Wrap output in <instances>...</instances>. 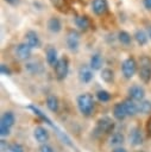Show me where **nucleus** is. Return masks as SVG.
Instances as JSON below:
<instances>
[{
	"label": "nucleus",
	"instance_id": "1",
	"mask_svg": "<svg viewBox=\"0 0 151 152\" xmlns=\"http://www.w3.org/2000/svg\"><path fill=\"white\" fill-rule=\"evenodd\" d=\"M76 102H77V108H78V110H80L83 115L88 116V115L92 114V112H93V109H94V104H95L94 97H93L92 94H89V93H83V94L78 95Z\"/></svg>",
	"mask_w": 151,
	"mask_h": 152
},
{
	"label": "nucleus",
	"instance_id": "2",
	"mask_svg": "<svg viewBox=\"0 0 151 152\" xmlns=\"http://www.w3.org/2000/svg\"><path fill=\"white\" fill-rule=\"evenodd\" d=\"M15 118L12 112H5L0 120V134L2 137H6L10 134L11 127L14 125Z\"/></svg>",
	"mask_w": 151,
	"mask_h": 152
},
{
	"label": "nucleus",
	"instance_id": "3",
	"mask_svg": "<svg viewBox=\"0 0 151 152\" xmlns=\"http://www.w3.org/2000/svg\"><path fill=\"white\" fill-rule=\"evenodd\" d=\"M139 78L144 82L147 83L151 80V59L146 56L140 58V65H139Z\"/></svg>",
	"mask_w": 151,
	"mask_h": 152
},
{
	"label": "nucleus",
	"instance_id": "4",
	"mask_svg": "<svg viewBox=\"0 0 151 152\" xmlns=\"http://www.w3.org/2000/svg\"><path fill=\"white\" fill-rule=\"evenodd\" d=\"M137 69H138V65L133 57H127L121 63V72L125 78H132L137 72Z\"/></svg>",
	"mask_w": 151,
	"mask_h": 152
},
{
	"label": "nucleus",
	"instance_id": "5",
	"mask_svg": "<svg viewBox=\"0 0 151 152\" xmlns=\"http://www.w3.org/2000/svg\"><path fill=\"white\" fill-rule=\"evenodd\" d=\"M54 70H55V75L57 77V80H59V81L64 80L69 72V59L64 56L59 57L58 62L54 66Z\"/></svg>",
	"mask_w": 151,
	"mask_h": 152
},
{
	"label": "nucleus",
	"instance_id": "6",
	"mask_svg": "<svg viewBox=\"0 0 151 152\" xmlns=\"http://www.w3.org/2000/svg\"><path fill=\"white\" fill-rule=\"evenodd\" d=\"M65 44H67V48L70 51L76 52L78 50V46H80V33L77 31H75V30H70L67 33Z\"/></svg>",
	"mask_w": 151,
	"mask_h": 152
},
{
	"label": "nucleus",
	"instance_id": "7",
	"mask_svg": "<svg viewBox=\"0 0 151 152\" xmlns=\"http://www.w3.org/2000/svg\"><path fill=\"white\" fill-rule=\"evenodd\" d=\"M113 128H114V122L112 121V119H109L108 116H103L97 120L95 132L96 133H109Z\"/></svg>",
	"mask_w": 151,
	"mask_h": 152
},
{
	"label": "nucleus",
	"instance_id": "8",
	"mask_svg": "<svg viewBox=\"0 0 151 152\" xmlns=\"http://www.w3.org/2000/svg\"><path fill=\"white\" fill-rule=\"evenodd\" d=\"M31 52H32V49L27 43H20L15 46V55L21 61L29 59L31 57Z\"/></svg>",
	"mask_w": 151,
	"mask_h": 152
},
{
	"label": "nucleus",
	"instance_id": "9",
	"mask_svg": "<svg viewBox=\"0 0 151 152\" xmlns=\"http://www.w3.org/2000/svg\"><path fill=\"white\" fill-rule=\"evenodd\" d=\"M25 43H27L31 49H38L42 45L38 33L36 31H33V30H30V31H27L25 33Z\"/></svg>",
	"mask_w": 151,
	"mask_h": 152
},
{
	"label": "nucleus",
	"instance_id": "10",
	"mask_svg": "<svg viewBox=\"0 0 151 152\" xmlns=\"http://www.w3.org/2000/svg\"><path fill=\"white\" fill-rule=\"evenodd\" d=\"M92 10L96 15H103L108 12V1L107 0H93Z\"/></svg>",
	"mask_w": 151,
	"mask_h": 152
},
{
	"label": "nucleus",
	"instance_id": "11",
	"mask_svg": "<svg viewBox=\"0 0 151 152\" xmlns=\"http://www.w3.org/2000/svg\"><path fill=\"white\" fill-rule=\"evenodd\" d=\"M128 95H130V99H132L133 101H139L140 102L145 97V89L141 86L134 84V86L128 88Z\"/></svg>",
	"mask_w": 151,
	"mask_h": 152
},
{
	"label": "nucleus",
	"instance_id": "12",
	"mask_svg": "<svg viewBox=\"0 0 151 152\" xmlns=\"http://www.w3.org/2000/svg\"><path fill=\"white\" fill-rule=\"evenodd\" d=\"M94 75H93V70L90 66L88 65H82L78 69V78L81 82L83 83H89L93 80Z\"/></svg>",
	"mask_w": 151,
	"mask_h": 152
},
{
	"label": "nucleus",
	"instance_id": "13",
	"mask_svg": "<svg viewBox=\"0 0 151 152\" xmlns=\"http://www.w3.org/2000/svg\"><path fill=\"white\" fill-rule=\"evenodd\" d=\"M45 58H46V62L49 65L51 66H55L56 63L58 62V53H57V50L55 46L50 45L46 48V51H45Z\"/></svg>",
	"mask_w": 151,
	"mask_h": 152
},
{
	"label": "nucleus",
	"instance_id": "14",
	"mask_svg": "<svg viewBox=\"0 0 151 152\" xmlns=\"http://www.w3.org/2000/svg\"><path fill=\"white\" fill-rule=\"evenodd\" d=\"M46 27L51 33H59L62 31V21L57 17H51L46 21Z\"/></svg>",
	"mask_w": 151,
	"mask_h": 152
},
{
	"label": "nucleus",
	"instance_id": "15",
	"mask_svg": "<svg viewBox=\"0 0 151 152\" xmlns=\"http://www.w3.org/2000/svg\"><path fill=\"white\" fill-rule=\"evenodd\" d=\"M128 138H130V142L133 146H139V145L143 144V134H141V132H140V129L138 127L131 128Z\"/></svg>",
	"mask_w": 151,
	"mask_h": 152
},
{
	"label": "nucleus",
	"instance_id": "16",
	"mask_svg": "<svg viewBox=\"0 0 151 152\" xmlns=\"http://www.w3.org/2000/svg\"><path fill=\"white\" fill-rule=\"evenodd\" d=\"M33 137H34V139H36L38 142L45 144V141H48V139H49V132H48L44 127L38 126V127H36L34 131H33Z\"/></svg>",
	"mask_w": 151,
	"mask_h": 152
},
{
	"label": "nucleus",
	"instance_id": "17",
	"mask_svg": "<svg viewBox=\"0 0 151 152\" xmlns=\"http://www.w3.org/2000/svg\"><path fill=\"white\" fill-rule=\"evenodd\" d=\"M113 115L117 120H124L126 116H128L126 108L124 106V102H119L113 107Z\"/></svg>",
	"mask_w": 151,
	"mask_h": 152
},
{
	"label": "nucleus",
	"instance_id": "18",
	"mask_svg": "<svg viewBox=\"0 0 151 152\" xmlns=\"http://www.w3.org/2000/svg\"><path fill=\"white\" fill-rule=\"evenodd\" d=\"M75 25L82 30V31H87L89 27H90V20L88 17L86 15H77L75 18Z\"/></svg>",
	"mask_w": 151,
	"mask_h": 152
},
{
	"label": "nucleus",
	"instance_id": "19",
	"mask_svg": "<svg viewBox=\"0 0 151 152\" xmlns=\"http://www.w3.org/2000/svg\"><path fill=\"white\" fill-rule=\"evenodd\" d=\"M124 106L126 108L128 116H134L138 113V103H136L132 99H126L124 101Z\"/></svg>",
	"mask_w": 151,
	"mask_h": 152
},
{
	"label": "nucleus",
	"instance_id": "20",
	"mask_svg": "<svg viewBox=\"0 0 151 152\" xmlns=\"http://www.w3.org/2000/svg\"><path fill=\"white\" fill-rule=\"evenodd\" d=\"M102 63H103V59H102V57H101L100 53H93L90 56L89 66L92 68V70H99V69H101Z\"/></svg>",
	"mask_w": 151,
	"mask_h": 152
},
{
	"label": "nucleus",
	"instance_id": "21",
	"mask_svg": "<svg viewBox=\"0 0 151 152\" xmlns=\"http://www.w3.org/2000/svg\"><path fill=\"white\" fill-rule=\"evenodd\" d=\"M133 38L136 39V42H137L138 45H140V46L146 45L147 42H149V36H147V33H146L145 31H143V30H137V31L134 32V34H133Z\"/></svg>",
	"mask_w": 151,
	"mask_h": 152
},
{
	"label": "nucleus",
	"instance_id": "22",
	"mask_svg": "<svg viewBox=\"0 0 151 152\" xmlns=\"http://www.w3.org/2000/svg\"><path fill=\"white\" fill-rule=\"evenodd\" d=\"M46 106H48V108H49L51 112L56 113V112L58 110V107H59L58 99H57L55 95H49V96L46 97Z\"/></svg>",
	"mask_w": 151,
	"mask_h": 152
},
{
	"label": "nucleus",
	"instance_id": "23",
	"mask_svg": "<svg viewBox=\"0 0 151 152\" xmlns=\"http://www.w3.org/2000/svg\"><path fill=\"white\" fill-rule=\"evenodd\" d=\"M118 40L122 45H130L132 42V37L127 31H119L118 33Z\"/></svg>",
	"mask_w": 151,
	"mask_h": 152
},
{
	"label": "nucleus",
	"instance_id": "24",
	"mask_svg": "<svg viewBox=\"0 0 151 152\" xmlns=\"http://www.w3.org/2000/svg\"><path fill=\"white\" fill-rule=\"evenodd\" d=\"M100 76H101L102 81H105V82H107V83H111V82H113V80H114V72H113V70L109 69V68L102 69Z\"/></svg>",
	"mask_w": 151,
	"mask_h": 152
},
{
	"label": "nucleus",
	"instance_id": "25",
	"mask_svg": "<svg viewBox=\"0 0 151 152\" xmlns=\"http://www.w3.org/2000/svg\"><path fill=\"white\" fill-rule=\"evenodd\" d=\"M138 113L150 114L151 113V102L147 100H143L138 103Z\"/></svg>",
	"mask_w": 151,
	"mask_h": 152
},
{
	"label": "nucleus",
	"instance_id": "26",
	"mask_svg": "<svg viewBox=\"0 0 151 152\" xmlns=\"http://www.w3.org/2000/svg\"><path fill=\"white\" fill-rule=\"evenodd\" d=\"M25 69L29 72H31V74H38V72H40L43 70L42 65L39 63H37V62H29V63H26Z\"/></svg>",
	"mask_w": 151,
	"mask_h": 152
},
{
	"label": "nucleus",
	"instance_id": "27",
	"mask_svg": "<svg viewBox=\"0 0 151 152\" xmlns=\"http://www.w3.org/2000/svg\"><path fill=\"white\" fill-rule=\"evenodd\" d=\"M124 142V135L121 133H113L109 138V144L112 146H120Z\"/></svg>",
	"mask_w": 151,
	"mask_h": 152
},
{
	"label": "nucleus",
	"instance_id": "28",
	"mask_svg": "<svg viewBox=\"0 0 151 152\" xmlns=\"http://www.w3.org/2000/svg\"><path fill=\"white\" fill-rule=\"evenodd\" d=\"M50 2L59 12H67V10H68V5H67L65 0H50Z\"/></svg>",
	"mask_w": 151,
	"mask_h": 152
},
{
	"label": "nucleus",
	"instance_id": "29",
	"mask_svg": "<svg viewBox=\"0 0 151 152\" xmlns=\"http://www.w3.org/2000/svg\"><path fill=\"white\" fill-rule=\"evenodd\" d=\"M96 97L101 102H108L111 100V94L107 90H99L96 93Z\"/></svg>",
	"mask_w": 151,
	"mask_h": 152
},
{
	"label": "nucleus",
	"instance_id": "30",
	"mask_svg": "<svg viewBox=\"0 0 151 152\" xmlns=\"http://www.w3.org/2000/svg\"><path fill=\"white\" fill-rule=\"evenodd\" d=\"M10 151H11V152H24V147H23L20 144L14 142V144H12V145L10 146Z\"/></svg>",
	"mask_w": 151,
	"mask_h": 152
},
{
	"label": "nucleus",
	"instance_id": "31",
	"mask_svg": "<svg viewBox=\"0 0 151 152\" xmlns=\"http://www.w3.org/2000/svg\"><path fill=\"white\" fill-rule=\"evenodd\" d=\"M0 72L2 74V75H11V69L5 64V63H1V65H0Z\"/></svg>",
	"mask_w": 151,
	"mask_h": 152
},
{
	"label": "nucleus",
	"instance_id": "32",
	"mask_svg": "<svg viewBox=\"0 0 151 152\" xmlns=\"http://www.w3.org/2000/svg\"><path fill=\"white\" fill-rule=\"evenodd\" d=\"M40 152H55V150H54L51 146H49V145H46V144H43V145L40 146Z\"/></svg>",
	"mask_w": 151,
	"mask_h": 152
},
{
	"label": "nucleus",
	"instance_id": "33",
	"mask_svg": "<svg viewBox=\"0 0 151 152\" xmlns=\"http://www.w3.org/2000/svg\"><path fill=\"white\" fill-rule=\"evenodd\" d=\"M143 5L146 10L151 11V0H143Z\"/></svg>",
	"mask_w": 151,
	"mask_h": 152
},
{
	"label": "nucleus",
	"instance_id": "34",
	"mask_svg": "<svg viewBox=\"0 0 151 152\" xmlns=\"http://www.w3.org/2000/svg\"><path fill=\"white\" fill-rule=\"evenodd\" d=\"M4 1L7 2V4L11 5V6H15V5L19 4V0H4Z\"/></svg>",
	"mask_w": 151,
	"mask_h": 152
},
{
	"label": "nucleus",
	"instance_id": "35",
	"mask_svg": "<svg viewBox=\"0 0 151 152\" xmlns=\"http://www.w3.org/2000/svg\"><path fill=\"white\" fill-rule=\"evenodd\" d=\"M146 128H147L149 134L151 135V118H150V119H149V121H147V126H146Z\"/></svg>",
	"mask_w": 151,
	"mask_h": 152
},
{
	"label": "nucleus",
	"instance_id": "36",
	"mask_svg": "<svg viewBox=\"0 0 151 152\" xmlns=\"http://www.w3.org/2000/svg\"><path fill=\"white\" fill-rule=\"evenodd\" d=\"M113 152H127V151L124 147H117V148L113 150Z\"/></svg>",
	"mask_w": 151,
	"mask_h": 152
},
{
	"label": "nucleus",
	"instance_id": "37",
	"mask_svg": "<svg viewBox=\"0 0 151 152\" xmlns=\"http://www.w3.org/2000/svg\"><path fill=\"white\" fill-rule=\"evenodd\" d=\"M146 33H147V36H149V38L151 39V25H149V26L146 27Z\"/></svg>",
	"mask_w": 151,
	"mask_h": 152
}]
</instances>
